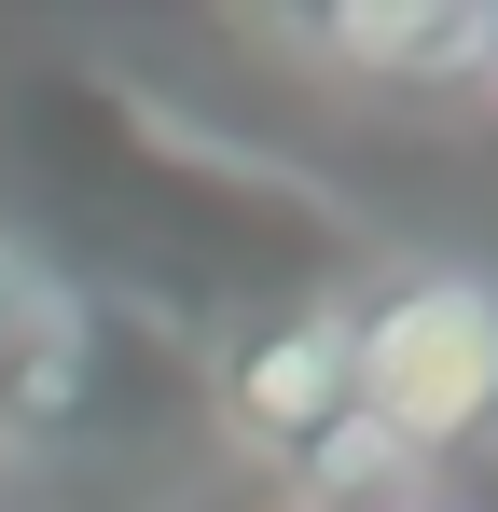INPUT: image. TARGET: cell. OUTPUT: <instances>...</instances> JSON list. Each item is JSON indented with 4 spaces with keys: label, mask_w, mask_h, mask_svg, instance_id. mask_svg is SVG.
Segmentation results:
<instances>
[{
    "label": "cell",
    "mask_w": 498,
    "mask_h": 512,
    "mask_svg": "<svg viewBox=\"0 0 498 512\" xmlns=\"http://www.w3.org/2000/svg\"><path fill=\"white\" fill-rule=\"evenodd\" d=\"M360 512H443V499H429V485H402V499H360Z\"/></svg>",
    "instance_id": "obj_5"
},
{
    "label": "cell",
    "mask_w": 498,
    "mask_h": 512,
    "mask_svg": "<svg viewBox=\"0 0 498 512\" xmlns=\"http://www.w3.org/2000/svg\"><path fill=\"white\" fill-rule=\"evenodd\" d=\"M277 42L346 56L360 84H485V14L457 0H360V14H277Z\"/></svg>",
    "instance_id": "obj_3"
},
{
    "label": "cell",
    "mask_w": 498,
    "mask_h": 512,
    "mask_svg": "<svg viewBox=\"0 0 498 512\" xmlns=\"http://www.w3.org/2000/svg\"><path fill=\"white\" fill-rule=\"evenodd\" d=\"M56 333H83L70 277H56V263H42L28 236H14V222H0V374H28V360H42Z\"/></svg>",
    "instance_id": "obj_4"
},
{
    "label": "cell",
    "mask_w": 498,
    "mask_h": 512,
    "mask_svg": "<svg viewBox=\"0 0 498 512\" xmlns=\"http://www.w3.org/2000/svg\"><path fill=\"white\" fill-rule=\"evenodd\" d=\"M208 402H222V443L263 457V471H319V443L360 402H346V291H305V305H277V319H236L222 360H208Z\"/></svg>",
    "instance_id": "obj_2"
},
{
    "label": "cell",
    "mask_w": 498,
    "mask_h": 512,
    "mask_svg": "<svg viewBox=\"0 0 498 512\" xmlns=\"http://www.w3.org/2000/svg\"><path fill=\"white\" fill-rule=\"evenodd\" d=\"M346 402L415 485L498 429V277L485 263H402L346 305Z\"/></svg>",
    "instance_id": "obj_1"
},
{
    "label": "cell",
    "mask_w": 498,
    "mask_h": 512,
    "mask_svg": "<svg viewBox=\"0 0 498 512\" xmlns=\"http://www.w3.org/2000/svg\"><path fill=\"white\" fill-rule=\"evenodd\" d=\"M485 84H498V14H485Z\"/></svg>",
    "instance_id": "obj_6"
}]
</instances>
